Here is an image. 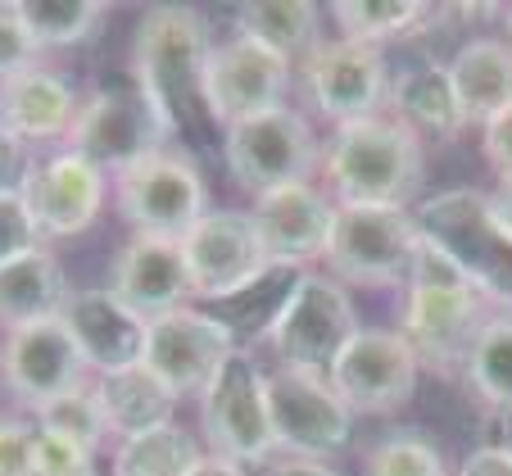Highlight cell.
<instances>
[{
	"mask_svg": "<svg viewBox=\"0 0 512 476\" xmlns=\"http://www.w3.org/2000/svg\"><path fill=\"white\" fill-rule=\"evenodd\" d=\"M87 359H82L73 331L64 327V318H46L32 327L5 331L0 345V381L19 399L23 408L41 413L55 399H64L68 390L87 386Z\"/></svg>",
	"mask_w": 512,
	"mask_h": 476,
	"instance_id": "cell-13",
	"label": "cell"
},
{
	"mask_svg": "<svg viewBox=\"0 0 512 476\" xmlns=\"http://www.w3.org/2000/svg\"><path fill=\"white\" fill-rule=\"evenodd\" d=\"M37 427L55 431V436L73 440V445L91 449V454H96V449L105 445V436H109L105 413H100V404H96V390H91V381H87V386H78V390H68V395L55 399L50 408H41V413H37Z\"/></svg>",
	"mask_w": 512,
	"mask_h": 476,
	"instance_id": "cell-32",
	"label": "cell"
},
{
	"mask_svg": "<svg viewBox=\"0 0 512 476\" xmlns=\"http://www.w3.org/2000/svg\"><path fill=\"white\" fill-rule=\"evenodd\" d=\"M41 232L32 223V209L23 200V191H0V263L19 259V254L37 250Z\"/></svg>",
	"mask_w": 512,
	"mask_h": 476,
	"instance_id": "cell-34",
	"label": "cell"
},
{
	"mask_svg": "<svg viewBox=\"0 0 512 476\" xmlns=\"http://www.w3.org/2000/svg\"><path fill=\"white\" fill-rule=\"evenodd\" d=\"M168 136L173 132H168V123L159 118V109L136 87H105L91 100H82V109L64 141L73 155L96 164L100 173L118 177L132 164H141L145 155L164 150Z\"/></svg>",
	"mask_w": 512,
	"mask_h": 476,
	"instance_id": "cell-9",
	"label": "cell"
},
{
	"mask_svg": "<svg viewBox=\"0 0 512 476\" xmlns=\"http://www.w3.org/2000/svg\"><path fill=\"white\" fill-rule=\"evenodd\" d=\"M23 200L32 209L41 241H64L96 223L100 204H105V173L73 150H59L32 164V173L23 177Z\"/></svg>",
	"mask_w": 512,
	"mask_h": 476,
	"instance_id": "cell-19",
	"label": "cell"
},
{
	"mask_svg": "<svg viewBox=\"0 0 512 476\" xmlns=\"http://www.w3.org/2000/svg\"><path fill=\"white\" fill-rule=\"evenodd\" d=\"M200 440L177 422H164L155 431L118 440L114 449V476H186L200 463Z\"/></svg>",
	"mask_w": 512,
	"mask_h": 476,
	"instance_id": "cell-28",
	"label": "cell"
},
{
	"mask_svg": "<svg viewBox=\"0 0 512 476\" xmlns=\"http://www.w3.org/2000/svg\"><path fill=\"white\" fill-rule=\"evenodd\" d=\"M322 159L309 118L277 105L227 127V168L245 191L263 195L290 182H309Z\"/></svg>",
	"mask_w": 512,
	"mask_h": 476,
	"instance_id": "cell-10",
	"label": "cell"
},
{
	"mask_svg": "<svg viewBox=\"0 0 512 476\" xmlns=\"http://www.w3.org/2000/svg\"><path fill=\"white\" fill-rule=\"evenodd\" d=\"M41 55L37 37L28 32V23H23L19 5H0V82L14 78V73H23V68H32Z\"/></svg>",
	"mask_w": 512,
	"mask_h": 476,
	"instance_id": "cell-35",
	"label": "cell"
},
{
	"mask_svg": "<svg viewBox=\"0 0 512 476\" xmlns=\"http://www.w3.org/2000/svg\"><path fill=\"white\" fill-rule=\"evenodd\" d=\"M0 476H37V427L0 418Z\"/></svg>",
	"mask_w": 512,
	"mask_h": 476,
	"instance_id": "cell-37",
	"label": "cell"
},
{
	"mask_svg": "<svg viewBox=\"0 0 512 476\" xmlns=\"http://www.w3.org/2000/svg\"><path fill=\"white\" fill-rule=\"evenodd\" d=\"M340 204H386L404 209L422 186V141L390 114L340 123L322 150Z\"/></svg>",
	"mask_w": 512,
	"mask_h": 476,
	"instance_id": "cell-2",
	"label": "cell"
},
{
	"mask_svg": "<svg viewBox=\"0 0 512 476\" xmlns=\"http://www.w3.org/2000/svg\"><path fill=\"white\" fill-rule=\"evenodd\" d=\"M37 46H78L100 28V0H14Z\"/></svg>",
	"mask_w": 512,
	"mask_h": 476,
	"instance_id": "cell-31",
	"label": "cell"
},
{
	"mask_svg": "<svg viewBox=\"0 0 512 476\" xmlns=\"http://www.w3.org/2000/svg\"><path fill=\"white\" fill-rule=\"evenodd\" d=\"M213 41L209 23L186 5L150 10L132 41V87L141 91L168 132L186 127L204 109V68H209Z\"/></svg>",
	"mask_w": 512,
	"mask_h": 476,
	"instance_id": "cell-1",
	"label": "cell"
},
{
	"mask_svg": "<svg viewBox=\"0 0 512 476\" xmlns=\"http://www.w3.org/2000/svg\"><path fill=\"white\" fill-rule=\"evenodd\" d=\"M494 427H499V449H508V454H512V408L494 413Z\"/></svg>",
	"mask_w": 512,
	"mask_h": 476,
	"instance_id": "cell-44",
	"label": "cell"
},
{
	"mask_svg": "<svg viewBox=\"0 0 512 476\" xmlns=\"http://www.w3.org/2000/svg\"><path fill=\"white\" fill-rule=\"evenodd\" d=\"M236 32L259 46H268L272 55H281L286 64L309 59L322 46L318 37V10L309 0H254L245 10H236Z\"/></svg>",
	"mask_w": 512,
	"mask_h": 476,
	"instance_id": "cell-26",
	"label": "cell"
},
{
	"mask_svg": "<svg viewBox=\"0 0 512 476\" xmlns=\"http://www.w3.org/2000/svg\"><path fill=\"white\" fill-rule=\"evenodd\" d=\"M417 245H422V232L408 209L340 204L327 241V263L340 286H399L413 272Z\"/></svg>",
	"mask_w": 512,
	"mask_h": 476,
	"instance_id": "cell-6",
	"label": "cell"
},
{
	"mask_svg": "<svg viewBox=\"0 0 512 476\" xmlns=\"http://www.w3.org/2000/svg\"><path fill=\"white\" fill-rule=\"evenodd\" d=\"M417 368L422 363L404 340V331L358 327V336L340 350L327 377L349 413H399L413 399Z\"/></svg>",
	"mask_w": 512,
	"mask_h": 476,
	"instance_id": "cell-15",
	"label": "cell"
},
{
	"mask_svg": "<svg viewBox=\"0 0 512 476\" xmlns=\"http://www.w3.org/2000/svg\"><path fill=\"white\" fill-rule=\"evenodd\" d=\"M463 372L494 413L512 408V313H490L485 318V327L476 331L472 350H467Z\"/></svg>",
	"mask_w": 512,
	"mask_h": 476,
	"instance_id": "cell-30",
	"label": "cell"
},
{
	"mask_svg": "<svg viewBox=\"0 0 512 476\" xmlns=\"http://www.w3.org/2000/svg\"><path fill=\"white\" fill-rule=\"evenodd\" d=\"M32 173L28 141H19L14 132L0 127V191H23V177Z\"/></svg>",
	"mask_w": 512,
	"mask_h": 476,
	"instance_id": "cell-39",
	"label": "cell"
},
{
	"mask_svg": "<svg viewBox=\"0 0 512 476\" xmlns=\"http://www.w3.org/2000/svg\"><path fill=\"white\" fill-rule=\"evenodd\" d=\"M68 282L59 259L37 245V250L19 254V259L0 263V327H32V322L59 318L68 304Z\"/></svg>",
	"mask_w": 512,
	"mask_h": 476,
	"instance_id": "cell-25",
	"label": "cell"
},
{
	"mask_svg": "<svg viewBox=\"0 0 512 476\" xmlns=\"http://www.w3.org/2000/svg\"><path fill=\"white\" fill-rule=\"evenodd\" d=\"M250 218L272 268L309 272L313 259H327L336 204L313 182H290V186H277V191L254 195Z\"/></svg>",
	"mask_w": 512,
	"mask_h": 476,
	"instance_id": "cell-18",
	"label": "cell"
},
{
	"mask_svg": "<svg viewBox=\"0 0 512 476\" xmlns=\"http://www.w3.org/2000/svg\"><path fill=\"white\" fill-rule=\"evenodd\" d=\"M286 87H290L286 59L236 32L223 46H213L209 55V68H204V114L213 123L232 127L250 114L277 109Z\"/></svg>",
	"mask_w": 512,
	"mask_h": 476,
	"instance_id": "cell-17",
	"label": "cell"
},
{
	"mask_svg": "<svg viewBox=\"0 0 512 476\" xmlns=\"http://www.w3.org/2000/svg\"><path fill=\"white\" fill-rule=\"evenodd\" d=\"M368 476H449L445 458L422 431H399L368 454Z\"/></svg>",
	"mask_w": 512,
	"mask_h": 476,
	"instance_id": "cell-33",
	"label": "cell"
},
{
	"mask_svg": "<svg viewBox=\"0 0 512 476\" xmlns=\"http://www.w3.org/2000/svg\"><path fill=\"white\" fill-rule=\"evenodd\" d=\"M200 427L213 458H227L236 467L272 458L277 436H272L268 413V381L245 350H236L218 368V377L200 390Z\"/></svg>",
	"mask_w": 512,
	"mask_h": 476,
	"instance_id": "cell-8",
	"label": "cell"
},
{
	"mask_svg": "<svg viewBox=\"0 0 512 476\" xmlns=\"http://www.w3.org/2000/svg\"><path fill=\"white\" fill-rule=\"evenodd\" d=\"M508 37H512V10H508Z\"/></svg>",
	"mask_w": 512,
	"mask_h": 476,
	"instance_id": "cell-45",
	"label": "cell"
},
{
	"mask_svg": "<svg viewBox=\"0 0 512 476\" xmlns=\"http://www.w3.org/2000/svg\"><path fill=\"white\" fill-rule=\"evenodd\" d=\"M64 327L73 331L91 377L118 372L127 363H141L145 350V322L127 304H118L109 291H78L64 304Z\"/></svg>",
	"mask_w": 512,
	"mask_h": 476,
	"instance_id": "cell-21",
	"label": "cell"
},
{
	"mask_svg": "<svg viewBox=\"0 0 512 476\" xmlns=\"http://www.w3.org/2000/svg\"><path fill=\"white\" fill-rule=\"evenodd\" d=\"M236 354V336L223 318L200 309H177L164 313V318L145 322V350L141 363L155 377H164V386L182 395H200L218 368Z\"/></svg>",
	"mask_w": 512,
	"mask_h": 476,
	"instance_id": "cell-14",
	"label": "cell"
},
{
	"mask_svg": "<svg viewBox=\"0 0 512 476\" xmlns=\"http://www.w3.org/2000/svg\"><path fill=\"white\" fill-rule=\"evenodd\" d=\"M109 295L136 313L141 322H155L164 313L186 309L191 277H186L182 241H159V236H132L118 250L109 272Z\"/></svg>",
	"mask_w": 512,
	"mask_h": 476,
	"instance_id": "cell-20",
	"label": "cell"
},
{
	"mask_svg": "<svg viewBox=\"0 0 512 476\" xmlns=\"http://www.w3.org/2000/svg\"><path fill=\"white\" fill-rule=\"evenodd\" d=\"M37 476H96V454L37 427Z\"/></svg>",
	"mask_w": 512,
	"mask_h": 476,
	"instance_id": "cell-36",
	"label": "cell"
},
{
	"mask_svg": "<svg viewBox=\"0 0 512 476\" xmlns=\"http://www.w3.org/2000/svg\"><path fill=\"white\" fill-rule=\"evenodd\" d=\"M490 214H494V223H499L503 232L512 236V177H508V182L494 186V195H490Z\"/></svg>",
	"mask_w": 512,
	"mask_h": 476,
	"instance_id": "cell-42",
	"label": "cell"
},
{
	"mask_svg": "<svg viewBox=\"0 0 512 476\" xmlns=\"http://www.w3.org/2000/svg\"><path fill=\"white\" fill-rule=\"evenodd\" d=\"M485 164L499 173V182H508L512 177V105L503 109L499 118H490L485 123Z\"/></svg>",
	"mask_w": 512,
	"mask_h": 476,
	"instance_id": "cell-38",
	"label": "cell"
},
{
	"mask_svg": "<svg viewBox=\"0 0 512 476\" xmlns=\"http://www.w3.org/2000/svg\"><path fill=\"white\" fill-rule=\"evenodd\" d=\"M268 476H340V472L327 467L322 458H281V463H268Z\"/></svg>",
	"mask_w": 512,
	"mask_h": 476,
	"instance_id": "cell-41",
	"label": "cell"
},
{
	"mask_svg": "<svg viewBox=\"0 0 512 476\" xmlns=\"http://www.w3.org/2000/svg\"><path fill=\"white\" fill-rule=\"evenodd\" d=\"M268 381V413L277 449H290L295 458H327L349 445L354 413L336 395L327 372L304 368H272L263 372Z\"/></svg>",
	"mask_w": 512,
	"mask_h": 476,
	"instance_id": "cell-11",
	"label": "cell"
},
{
	"mask_svg": "<svg viewBox=\"0 0 512 476\" xmlns=\"http://www.w3.org/2000/svg\"><path fill=\"white\" fill-rule=\"evenodd\" d=\"M118 182V214L136 227V236H159V241H186L209 214V186L191 155L164 146L145 155Z\"/></svg>",
	"mask_w": 512,
	"mask_h": 476,
	"instance_id": "cell-7",
	"label": "cell"
},
{
	"mask_svg": "<svg viewBox=\"0 0 512 476\" xmlns=\"http://www.w3.org/2000/svg\"><path fill=\"white\" fill-rule=\"evenodd\" d=\"M422 241H431L490 304H512V236L494 223L490 195L458 186L417 204Z\"/></svg>",
	"mask_w": 512,
	"mask_h": 476,
	"instance_id": "cell-4",
	"label": "cell"
},
{
	"mask_svg": "<svg viewBox=\"0 0 512 476\" xmlns=\"http://www.w3.org/2000/svg\"><path fill=\"white\" fill-rule=\"evenodd\" d=\"M78 109H82L78 91L68 87L64 73H55L46 64H32L0 82V127L14 132L19 141H28V146L32 141L68 136Z\"/></svg>",
	"mask_w": 512,
	"mask_h": 476,
	"instance_id": "cell-22",
	"label": "cell"
},
{
	"mask_svg": "<svg viewBox=\"0 0 512 476\" xmlns=\"http://www.w3.org/2000/svg\"><path fill=\"white\" fill-rule=\"evenodd\" d=\"M390 105L399 109V114H395L399 123H408L413 132L449 136V132H458V127H463L445 64L404 68L399 78H390Z\"/></svg>",
	"mask_w": 512,
	"mask_h": 476,
	"instance_id": "cell-27",
	"label": "cell"
},
{
	"mask_svg": "<svg viewBox=\"0 0 512 476\" xmlns=\"http://www.w3.org/2000/svg\"><path fill=\"white\" fill-rule=\"evenodd\" d=\"M304 96L313 100L322 118L331 123H358L377 118L390 105V68L381 50L358 46V41H322L304 59Z\"/></svg>",
	"mask_w": 512,
	"mask_h": 476,
	"instance_id": "cell-16",
	"label": "cell"
},
{
	"mask_svg": "<svg viewBox=\"0 0 512 476\" xmlns=\"http://www.w3.org/2000/svg\"><path fill=\"white\" fill-rule=\"evenodd\" d=\"M331 19L345 32V41L377 50L381 41H399L408 32H417L431 19V10H426L422 0H336Z\"/></svg>",
	"mask_w": 512,
	"mask_h": 476,
	"instance_id": "cell-29",
	"label": "cell"
},
{
	"mask_svg": "<svg viewBox=\"0 0 512 476\" xmlns=\"http://www.w3.org/2000/svg\"><path fill=\"white\" fill-rule=\"evenodd\" d=\"M449 87H454L458 118L467 123H490L512 105V41L476 37L449 59Z\"/></svg>",
	"mask_w": 512,
	"mask_h": 476,
	"instance_id": "cell-23",
	"label": "cell"
},
{
	"mask_svg": "<svg viewBox=\"0 0 512 476\" xmlns=\"http://www.w3.org/2000/svg\"><path fill=\"white\" fill-rule=\"evenodd\" d=\"M91 390H96V404H100V413H105L109 436H118V440L173 422L177 395L164 386V377H155L145 363H127V368H118V372H105V377L91 381Z\"/></svg>",
	"mask_w": 512,
	"mask_h": 476,
	"instance_id": "cell-24",
	"label": "cell"
},
{
	"mask_svg": "<svg viewBox=\"0 0 512 476\" xmlns=\"http://www.w3.org/2000/svg\"><path fill=\"white\" fill-rule=\"evenodd\" d=\"M182 254L195 300H232L263 286L268 272H277L263 254L254 218L241 209H209L200 227L182 241Z\"/></svg>",
	"mask_w": 512,
	"mask_h": 476,
	"instance_id": "cell-12",
	"label": "cell"
},
{
	"mask_svg": "<svg viewBox=\"0 0 512 476\" xmlns=\"http://www.w3.org/2000/svg\"><path fill=\"white\" fill-rule=\"evenodd\" d=\"M186 476H245V472H241V467H236V463H227V458H213V454H204L200 463H195Z\"/></svg>",
	"mask_w": 512,
	"mask_h": 476,
	"instance_id": "cell-43",
	"label": "cell"
},
{
	"mask_svg": "<svg viewBox=\"0 0 512 476\" xmlns=\"http://www.w3.org/2000/svg\"><path fill=\"white\" fill-rule=\"evenodd\" d=\"M458 476H512V454L499 445H485L458 467Z\"/></svg>",
	"mask_w": 512,
	"mask_h": 476,
	"instance_id": "cell-40",
	"label": "cell"
},
{
	"mask_svg": "<svg viewBox=\"0 0 512 476\" xmlns=\"http://www.w3.org/2000/svg\"><path fill=\"white\" fill-rule=\"evenodd\" d=\"M268 345L281 368L331 372L349 340L358 336V318L349 291L327 272H295L290 291L281 295L277 313L268 318Z\"/></svg>",
	"mask_w": 512,
	"mask_h": 476,
	"instance_id": "cell-5",
	"label": "cell"
},
{
	"mask_svg": "<svg viewBox=\"0 0 512 476\" xmlns=\"http://www.w3.org/2000/svg\"><path fill=\"white\" fill-rule=\"evenodd\" d=\"M485 318H490V300L431 241L417 245L404 304V340L413 345L417 363H431L440 372L467 363V350Z\"/></svg>",
	"mask_w": 512,
	"mask_h": 476,
	"instance_id": "cell-3",
	"label": "cell"
}]
</instances>
